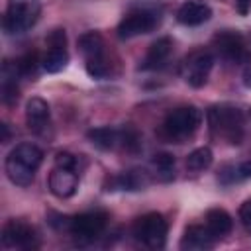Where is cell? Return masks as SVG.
Segmentation results:
<instances>
[{
  "instance_id": "cell-1",
  "label": "cell",
  "mask_w": 251,
  "mask_h": 251,
  "mask_svg": "<svg viewBox=\"0 0 251 251\" xmlns=\"http://www.w3.org/2000/svg\"><path fill=\"white\" fill-rule=\"evenodd\" d=\"M210 131L216 137L226 139L231 145H239L243 139V112L229 104H218L208 110Z\"/></svg>"
},
{
  "instance_id": "cell-2",
  "label": "cell",
  "mask_w": 251,
  "mask_h": 251,
  "mask_svg": "<svg viewBox=\"0 0 251 251\" xmlns=\"http://www.w3.org/2000/svg\"><path fill=\"white\" fill-rule=\"evenodd\" d=\"M202 124V112L196 106H180L167 114L161 124V135L171 143H182L196 133Z\"/></svg>"
},
{
  "instance_id": "cell-3",
  "label": "cell",
  "mask_w": 251,
  "mask_h": 251,
  "mask_svg": "<svg viewBox=\"0 0 251 251\" xmlns=\"http://www.w3.org/2000/svg\"><path fill=\"white\" fill-rule=\"evenodd\" d=\"M41 14V0H8L2 27L8 35L27 31Z\"/></svg>"
},
{
  "instance_id": "cell-4",
  "label": "cell",
  "mask_w": 251,
  "mask_h": 251,
  "mask_svg": "<svg viewBox=\"0 0 251 251\" xmlns=\"http://www.w3.org/2000/svg\"><path fill=\"white\" fill-rule=\"evenodd\" d=\"M167 231H169L167 220L157 212H149V214L137 218L133 224L135 239L141 241L143 245L151 247V249H163L165 247Z\"/></svg>"
},
{
  "instance_id": "cell-5",
  "label": "cell",
  "mask_w": 251,
  "mask_h": 251,
  "mask_svg": "<svg viewBox=\"0 0 251 251\" xmlns=\"http://www.w3.org/2000/svg\"><path fill=\"white\" fill-rule=\"evenodd\" d=\"M161 22V16L153 10H135L129 12L120 24H118V35L122 39H131L143 33L153 31Z\"/></svg>"
},
{
  "instance_id": "cell-6",
  "label": "cell",
  "mask_w": 251,
  "mask_h": 251,
  "mask_svg": "<svg viewBox=\"0 0 251 251\" xmlns=\"http://www.w3.org/2000/svg\"><path fill=\"white\" fill-rule=\"evenodd\" d=\"M212 45L214 49L229 63H243L249 59V51H247V45H245V39L239 31H233V29H224V31H218L212 39Z\"/></svg>"
},
{
  "instance_id": "cell-7",
  "label": "cell",
  "mask_w": 251,
  "mask_h": 251,
  "mask_svg": "<svg viewBox=\"0 0 251 251\" xmlns=\"http://www.w3.org/2000/svg\"><path fill=\"white\" fill-rule=\"evenodd\" d=\"M106 224H108V214L106 212H100V210L84 212V214H78V216L71 218L69 231L78 241H92L106 229Z\"/></svg>"
},
{
  "instance_id": "cell-8",
  "label": "cell",
  "mask_w": 251,
  "mask_h": 251,
  "mask_svg": "<svg viewBox=\"0 0 251 251\" xmlns=\"http://www.w3.org/2000/svg\"><path fill=\"white\" fill-rule=\"evenodd\" d=\"M2 243L10 249H35L37 233L29 224L22 220H10L2 227Z\"/></svg>"
},
{
  "instance_id": "cell-9",
  "label": "cell",
  "mask_w": 251,
  "mask_h": 251,
  "mask_svg": "<svg viewBox=\"0 0 251 251\" xmlns=\"http://www.w3.org/2000/svg\"><path fill=\"white\" fill-rule=\"evenodd\" d=\"M212 67H214V57L210 51H204V49L194 51L184 63V80L192 88H200L206 84Z\"/></svg>"
},
{
  "instance_id": "cell-10",
  "label": "cell",
  "mask_w": 251,
  "mask_h": 251,
  "mask_svg": "<svg viewBox=\"0 0 251 251\" xmlns=\"http://www.w3.org/2000/svg\"><path fill=\"white\" fill-rule=\"evenodd\" d=\"M78 188V175L75 169H63L55 167L49 175V190L57 198H69L76 192Z\"/></svg>"
},
{
  "instance_id": "cell-11",
  "label": "cell",
  "mask_w": 251,
  "mask_h": 251,
  "mask_svg": "<svg viewBox=\"0 0 251 251\" xmlns=\"http://www.w3.org/2000/svg\"><path fill=\"white\" fill-rule=\"evenodd\" d=\"M216 235L208 229V226H188L182 239H180V249L184 251H204L214 247L216 243Z\"/></svg>"
},
{
  "instance_id": "cell-12",
  "label": "cell",
  "mask_w": 251,
  "mask_h": 251,
  "mask_svg": "<svg viewBox=\"0 0 251 251\" xmlns=\"http://www.w3.org/2000/svg\"><path fill=\"white\" fill-rule=\"evenodd\" d=\"M25 122L33 133H41L49 124V104L39 96L29 98L25 104Z\"/></svg>"
},
{
  "instance_id": "cell-13",
  "label": "cell",
  "mask_w": 251,
  "mask_h": 251,
  "mask_svg": "<svg viewBox=\"0 0 251 251\" xmlns=\"http://www.w3.org/2000/svg\"><path fill=\"white\" fill-rule=\"evenodd\" d=\"M212 18V10L208 4L198 2V0H188L184 2L178 12H176V20L182 25H200L204 22H208Z\"/></svg>"
},
{
  "instance_id": "cell-14",
  "label": "cell",
  "mask_w": 251,
  "mask_h": 251,
  "mask_svg": "<svg viewBox=\"0 0 251 251\" xmlns=\"http://www.w3.org/2000/svg\"><path fill=\"white\" fill-rule=\"evenodd\" d=\"M171 51H173V39L171 37H159L147 49V55L143 59L141 69H159V67H163L165 61L169 59Z\"/></svg>"
},
{
  "instance_id": "cell-15",
  "label": "cell",
  "mask_w": 251,
  "mask_h": 251,
  "mask_svg": "<svg viewBox=\"0 0 251 251\" xmlns=\"http://www.w3.org/2000/svg\"><path fill=\"white\" fill-rule=\"evenodd\" d=\"M110 184L114 186L112 190L116 188H122V190H141L149 184V175L143 171V169H131V171H126L118 176H114L110 180Z\"/></svg>"
},
{
  "instance_id": "cell-16",
  "label": "cell",
  "mask_w": 251,
  "mask_h": 251,
  "mask_svg": "<svg viewBox=\"0 0 251 251\" xmlns=\"http://www.w3.org/2000/svg\"><path fill=\"white\" fill-rule=\"evenodd\" d=\"M8 155L12 159L20 161L22 165L33 169V171H37L39 165H41V161H43V151L37 145H33V143H18Z\"/></svg>"
},
{
  "instance_id": "cell-17",
  "label": "cell",
  "mask_w": 251,
  "mask_h": 251,
  "mask_svg": "<svg viewBox=\"0 0 251 251\" xmlns=\"http://www.w3.org/2000/svg\"><path fill=\"white\" fill-rule=\"evenodd\" d=\"M206 226H208V229H210L216 237H222V235H226V233L231 231L233 220H231V216H229L226 210H222V208H212V210L206 212Z\"/></svg>"
},
{
  "instance_id": "cell-18",
  "label": "cell",
  "mask_w": 251,
  "mask_h": 251,
  "mask_svg": "<svg viewBox=\"0 0 251 251\" xmlns=\"http://www.w3.org/2000/svg\"><path fill=\"white\" fill-rule=\"evenodd\" d=\"M78 49L84 59H102L104 57V39L98 31H86L78 37Z\"/></svg>"
},
{
  "instance_id": "cell-19",
  "label": "cell",
  "mask_w": 251,
  "mask_h": 251,
  "mask_svg": "<svg viewBox=\"0 0 251 251\" xmlns=\"http://www.w3.org/2000/svg\"><path fill=\"white\" fill-rule=\"evenodd\" d=\"M4 169H6L8 178H10L14 184H18V186H29V184L33 182L35 171H33V169H29V167H25V165H22V163H20V161H16V159H12L10 155L6 157Z\"/></svg>"
},
{
  "instance_id": "cell-20",
  "label": "cell",
  "mask_w": 251,
  "mask_h": 251,
  "mask_svg": "<svg viewBox=\"0 0 251 251\" xmlns=\"http://www.w3.org/2000/svg\"><path fill=\"white\" fill-rule=\"evenodd\" d=\"M86 137L94 147H98L102 151L114 149L120 143V131L114 127H94L86 133Z\"/></svg>"
},
{
  "instance_id": "cell-21",
  "label": "cell",
  "mask_w": 251,
  "mask_h": 251,
  "mask_svg": "<svg viewBox=\"0 0 251 251\" xmlns=\"http://www.w3.org/2000/svg\"><path fill=\"white\" fill-rule=\"evenodd\" d=\"M212 161H214V155L210 147H198L186 157V169L192 173H200V171H206L212 165Z\"/></svg>"
},
{
  "instance_id": "cell-22",
  "label": "cell",
  "mask_w": 251,
  "mask_h": 251,
  "mask_svg": "<svg viewBox=\"0 0 251 251\" xmlns=\"http://www.w3.org/2000/svg\"><path fill=\"white\" fill-rule=\"evenodd\" d=\"M43 69L47 73H59L67 67L69 63V53L67 49H47L45 57H43Z\"/></svg>"
},
{
  "instance_id": "cell-23",
  "label": "cell",
  "mask_w": 251,
  "mask_h": 251,
  "mask_svg": "<svg viewBox=\"0 0 251 251\" xmlns=\"http://www.w3.org/2000/svg\"><path fill=\"white\" fill-rule=\"evenodd\" d=\"M151 165L157 171V176L161 180H171L173 178V169H175V157L171 153H157L151 159Z\"/></svg>"
},
{
  "instance_id": "cell-24",
  "label": "cell",
  "mask_w": 251,
  "mask_h": 251,
  "mask_svg": "<svg viewBox=\"0 0 251 251\" xmlns=\"http://www.w3.org/2000/svg\"><path fill=\"white\" fill-rule=\"evenodd\" d=\"M86 73L92 78H104L110 73V67H108L106 57H102V59H88L86 61Z\"/></svg>"
},
{
  "instance_id": "cell-25",
  "label": "cell",
  "mask_w": 251,
  "mask_h": 251,
  "mask_svg": "<svg viewBox=\"0 0 251 251\" xmlns=\"http://www.w3.org/2000/svg\"><path fill=\"white\" fill-rule=\"evenodd\" d=\"M120 143L127 151H137L139 149V133L133 127H126L120 131Z\"/></svg>"
},
{
  "instance_id": "cell-26",
  "label": "cell",
  "mask_w": 251,
  "mask_h": 251,
  "mask_svg": "<svg viewBox=\"0 0 251 251\" xmlns=\"http://www.w3.org/2000/svg\"><path fill=\"white\" fill-rule=\"evenodd\" d=\"M45 43H47L49 49H67V33H65V29H61V27L53 29L45 37Z\"/></svg>"
},
{
  "instance_id": "cell-27",
  "label": "cell",
  "mask_w": 251,
  "mask_h": 251,
  "mask_svg": "<svg viewBox=\"0 0 251 251\" xmlns=\"http://www.w3.org/2000/svg\"><path fill=\"white\" fill-rule=\"evenodd\" d=\"M35 67H37V55H35V53H25V55L18 61L20 75H24V76L35 75Z\"/></svg>"
},
{
  "instance_id": "cell-28",
  "label": "cell",
  "mask_w": 251,
  "mask_h": 251,
  "mask_svg": "<svg viewBox=\"0 0 251 251\" xmlns=\"http://www.w3.org/2000/svg\"><path fill=\"white\" fill-rule=\"evenodd\" d=\"M55 167H63V169H76V157L63 151L55 155Z\"/></svg>"
},
{
  "instance_id": "cell-29",
  "label": "cell",
  "mask_w": 251,
  "mask_h": 251,
  "mask_svg": "<svg viewBox=\"0 0 251 251\" xmlns=\"http://www.w3.org/2000/svg\"><path fill=\"white\" fill-rule=\"evenodd\" d=\"M239 220H241L243 227L251 233V200H245V202L239 206Z\"/></svg>"
},
{
  "instance_id": "cell-30",
  "label": "cell",
  "mask_w": 251,
  "mask_h": 251,
  "mask_svg": "<svg viewBox=\"0 0 251 251\" xmlns=\"http://www.w3.org/2000/svg\"><path fill=\"white\" fill-rule=\"evenodd\" d=\"M251 178V161H243L241 165L235 167V180H245Z\"/></svg>"
},
{
  "instance_id": "cell-31",
  "label": "cell",
  "mask_w": 251,
  "mask_h": 251,
  "mask_svg": "<svg viewBox=\"0 0 251 251\" xmlns=\"http://www.w3.org/2000/svg\"><path fill=\"white\" fill-rule=\"evenodd\" d=\"M249 4H251V0H235V8H237V12L243 14V16L249 12Z\"/></svg>"
},
{
  "instance_id": "cell-32",
  "label": "cell",
  "mask_w": 251,
  "mask_h": 251,
  "mask_svg": "<svg viewBox=\"0 0 251 251\" xmlns=\"http://www.w3.org/2000/svg\"><path fill=\"white\" fill-rule=\"evenodd\" d=\"M243 84H245L247 88H251V65L245 67V71H243Z\"/></svg>"
},
{
  "instance_id": "cell-33",
  "label": "cell",
  "mask_w": 251,
  "mask_h": 251,
  "mask_svg": "<svg viewBox=\"0 0 251 251\" xmlns=\"http://www.w3.org/2000/svg\"><path fill=\"white\" fill-rule=\"evenodd\" d=\"M0 129H2V137H0V141H2V143H6V141L10 139V131H8V126H6V124H2V126H0Z\"/></svg>"
}]
</instances>
